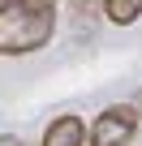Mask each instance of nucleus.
<instances>
[{
	"instance_id": "1",
	"label": "nucleus",
	"mask_w": 142,
	"mask_h": 146,
	"mask_svg": "<svg viewBox=\"0 0 142 146\" xmlns=\"http://www.w3.org/2000/svg\"><path fill=\"white\" fill-rule=\"evenodd\" d=\"M56 0H9L0 9V56H30L52 43Z\"/></svg>"
},
{
	"instance_id": "2",
	"label": "nucleus",
	"mask_w": 142,
	"mask_h": 146,
	"mask_svg": "<svg viewBox=\"0 0 142 146\" xmlns=\"http://www.w3.org/2000/svg\"><path fill=\"white\" fill-rule=\"evenodd\" d=\"M138 125H142V112L133 103H112L91 120L86 146H129L138 137Z\"/></svg>"
},
{
	"instance_id": "3",
	"label": "nucleus",
	"mask_w": 142,
	"mask_h": 146,
	"mask_svg": "<svg viewBox=\"0 0 142 146\" xmlns=\"http://www.w3.org/2000/svg\"><path fill=\"white\" fill-rule=\"evenodd\" d=\"M43 146H86V120L78 112L52 116V125L43 129Z\"/></svg>"
},
{
	"instance_id": "4",
	"label": "nucleus",
	"mask_w": 142,
	"mask_h": 146,
	"mask_svg": "<svg viewBox=\"0 0 142 146\" xmlns=\"http://www.w3.org/2000/svg\"><path fill=\"white\" fill-rule=\"evenodd\" d=\"M103 17L112 26H133L142 17V0H103Z\"/></svg>"
},
{
	"instance_id": "5",
	"label": "nucleus",
	"mask_w": 142,
	"mask_h": 146,
	"mask_svg": "<svg viewBox=\"0 0 142 146\" xmlns=\"http://www.w3.org/2000/svg\"><path fill=\"white\" fill-rule=\"evenodd\" d=\"M0 146H26V142H22L17 133H0Z\"/></svg>"
},
{
	"instance_id": "6",
	"label": "nucleus",
	"mask_w": 142,
	"mask_h": 146,
	"mask_svg": "<svg viewBox=\"0 0 142 146\" xmlns=\"http://www.w3.org/2000/svg\"><path fill=\"white\" fill-rule=\"evenodd\" d=\"M133 108H138V112H142V90H138V99H133Z\"/></svg>"
},
{
	"instance_id": "7",
	"label": "nucleus",
	"mask_w": 142,
	"mask_h": 146,
	"mask_svg": "<svg viewBox=\"0 0 142 146\" xmlns=\"http://www.w3.org/2000/svg\"><path fill=\"white\" fill-rule=\"evenodd\" d=\"M73 5H91V0H73Z\"/></svg>"
},
{
	"instance_id": "8",
	"label": "nucleus",
	"mask_w": 142,
	"mask_h": 146,
	"mask_svg": "<svg viewBox=\"0 0 142 146\" xmlns=\"http://www.w3.org/2000/svg\"><path fill=\"white\" fill-rule=\"evenodd\" d=\"M5 5H9V0H0V9H5Z\"/></svg>"
}]
</instances>
